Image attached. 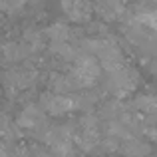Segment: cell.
I'll use <instances>...</instances> for the list:
<instances>
[{
	"instance_id": "cell-1",
	"label": "cell",
	"mask_w": 157,
	"mask_h": 157,
	"mask_svg": "<svg viewBox=\"0 0 157 157\" xmlns=\"http://www.w3.org/2000/svg\"><path fill=\"white\" fill-rule=\"evenodd\" d=\"M137 84H139V74L133 68H129V66H123V68L107 74L105 90L109 94H113L115 98H123V96L133 94Z\"/></svg>"
},
{
	"instance_id": "cell-2",
	"label": "cell",
	"mask_w": 157,
	"mask_h": 157,
	"mask_svg": "<svg viewBox=\"0 0 157 157\" xmlns=\"http://www.w3.org/2000/svg\"><path fill=\"white\" fill-rule=\"evenodd\" d=\"M101 76V66L98 62V58H94L92 54H82L74 62L72 78L78 84V88H92Z\"/></svg>"
},
{
	"instance_id": "cell-3",
	"label": "cell",
	"mask_w": 157,
	"mask_h": 157,
	"mask_svg": "<svg viewBox=\"0 0 157 157\" xmlns=\"http://www.w3.org/2000/svg\"><path fill=\"white\" fill-rule=\"evenodd\" d=\"M80 107V100L70 94H46L42 96V109L50 115H66Z\"/></svg>"
},
{
	"instance_id": "cell-4",
	"label": "cell",
	"mask_w": 157,
	"mask_h": 157,
	"mask_svg": "<svg viewBox=\"0 0 157 157\" xmlns=\"http://www.w3.org/2000/svg\"><path fill=\"white\" fill-rule=\"evenodd\" d=\"M48 145L52 147V151L58 157H66L72 153V143H74V133L70 131V127H52L46 135Z\"/></svg>"
},
{
	"instance_id": "cell-5",
	"label": "cell",
	"mask_w": 157,
	"mask_h": 157,
	"mask_svg": "<svg viewBox=\"0 0 157 157\" xmlns=\"http://www.w3.org/2000/svg\"><path fill=\"white\" fill-rule=\"evenodd\" d=\"M62 10L66 12V16L72 22L84 24L92 20L94 6L90 0H62Z\"/></svg>"
},
{
	"instance_id": "cell-6",
	"label": "cell",
	"mask_w": 157,
	"mask_h": 157,
	"mask_svg": "<svg viewBox=\"0 0 157 157\" xmlns=\"http://www.w3.org/2000/svg\"><path fill=\"white\" fill-rule=\"evenodd\" d=\"M119 153H123L125 157H147L151 153V145L149 141H143V139L131 135L127 139H121Z\"/></svg>"
},
{
	"instance_id": "cell-7",
	"label": "cell",
	"mask_w": 157,
	"mask_h": 157,
	"mask_svg": "<svg viewBox=\"0 0 157 157\" xmlns=\"http://www.w3.org/2000/svg\"><path fill=\"white\" fill-rule=\"evenodd\" d=\"M44 121H46L44 109H40L36 105H28L18 117V125L24 127V129H36V127L44 125Z\"/></svg>"
},
{
	"instance_id": "cell-8",
	"label": "cell",
	"mask_w": 157,
	"mask_h": 157,
	"mask_svg": "<svg viewBox=\"0 0 157 157\" xmlns=\"http://www.w3.org/2000/svg\"><path fill=\"white\" fill-rule=\"evenodd\" d=\"M133 107L147 119L157 117V96L153 94H139L133 98Z\"/></svg>"
},
{
	"instance_id": "cell-9",
	"label": "cell",
	"mask_w": 157,
	"mask_h": 157,
	"mask_svg": "<svg viewBox=\"0 0 157 157\" xmlns=\"http://www.w3.org/2000/svg\"><path fill=\"white\" fill-rule=\"evenodd\" d=\"M92 2H96V10L104 20H115L123 14L121 0H92Z\"/></svg>"
},
{
	"instance_id": "cell-10",
	"label": "cell",
	"mask_w": 157,
	"mask_h": 157,
	"mask_svg": "<svg viewBox=\"0 0 157 157\" xmlns=\"http://www.w3.org/2000/svg\"><path fill=\"white\" fill-rule=\"evenodd\" d=\"M50 88L54 94H70L74 90H78V84L74 82L72 76H60V74H56L50 82Z\"/></svg>"
},
{
	"instance_id": "cell-11",
	"label": "cell",
	"mask_w": 157,
	"mask_h": 157,
	"mask_svg": "<svg viewBox=\"0 0 157 157\" xmlns=\"http://www.w3.org/2000/svg\"><path fill=\"white\" fill-rule=\"evenodd\" d=\"M46 34H48V38L52 40V44L68 42L70 40V28L66 26V24H62V22H56L46 30Z\"/></svg>"
},
{
	"instance_id": "cell-12",
	"label": "cell",
	"mask_w": 157,
	"mask_h": 157,
	"mask_svg": "<svg viewBox=\"0 0 157 157\" xmlns=\"http://www.w3.org/2000/svg\"><path fill=\"white\" fill-rule=\"evenodd\" d=\"M135 22L149 28L151 32H157V10H141L135 16Z\"/></svg>"
},
{
	"instance_id": "cell-13",
	"label": "cell",
	"mask_w": 157,
	"mask_h": 157,
	"mask_svg": "<svg viewBox=\"0 0 157 157\" xmlns=\"http://www.w3.org/2000/svg\"><path fill=\"white\" fill-rule=\"evenodd\" d=\"M52 52L58 54V56H62L64 60H74L76 62V58L80 56L76 50H74L72 46H70L68 42H60V44H52Z\"/></svg>"
},
{
	"instance_id": "cell-14",
	"label": "cell",
	"mask_w": 157,
	"mask_h": 157,
	"mask_svg": "<svg viewBox=\"0 0 157 157\" xmlns=\"http://www.w3.org/2000/svg\"><path fill=\"white\" fill-rule=\"evenodd\" d=\"M26 56V50H24L20 44H8L6 48H4V58L6 60H10V62H18V60H22V58Z\"/></svg>"
},
{
	"instance_id": "cell-15",
	"label": "cell",
	"mask_w": 157,
	"mask_h": 157,
	"mask_svg": "<svg viewBox=\"0 0 157 157\" xmlns=\"http://www.w3.org/2000/svg\"><path fill=\"white\" fill-rule=\"evenodd\" d=\"M147 2H151V4H157V0H147Z\"/></svg>"
}]
</instances>
